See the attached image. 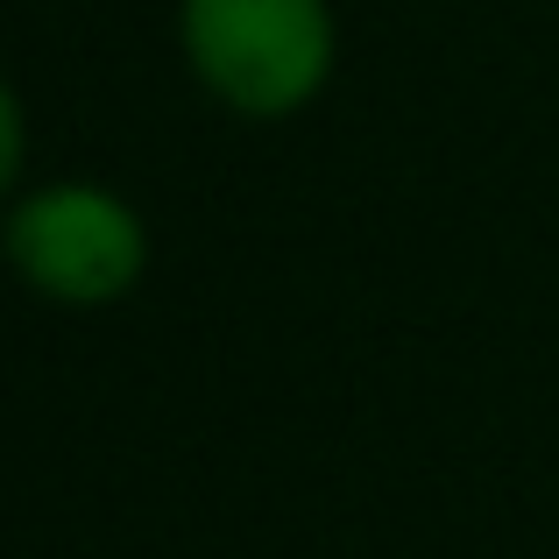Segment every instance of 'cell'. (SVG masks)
<instances>
[{
    "mask_svg": "<svg viewBox=\"0 0 559 559\" xmlns=\"http://www.w3.org/2000/svg\"><path fill=\"white\" fill-rule=\"evenodd\" d=\"M185 64L227 114L284 121L333 79V0H178Z\"/></svg>",
    "mask_w": 559,
    "mask_h": 559,
    "instance_id": "1",
    "label": "cell"
},
{
    "mask_svg": "<svg viewBox=\"0 0 559 559\" xmlns=\"http://www.w3.org/2000/svg\"><path fill=\"white\" fill-rule=\"evenodd\" d=\"M0 248L8 270L22 276L36 298L50 305H114L142 284L150 270V227L121 191L93 185V178H64V185H36L0 213Z\"/></svg>",
    "mask_w": 559,
    "mask_h": 559,
    "instance_id": "2",
    "label": "cell"
},
{
    "mask_svg": "<svg viewBox=\"0 0 559 559\" xmlns=\"http://www.w3.org/2000/svg\"><path fill=\"white\" fill-rule=\"evenodd\" d=\"M22 156H28L22 99H14V85L0 79V213H8V205H14V178H22Z\"/></svg>",
    "mask_w": 559,
    "mask_h": 559,
    "instance_id": "3",
    "label": "cell"
}]
</instances>
